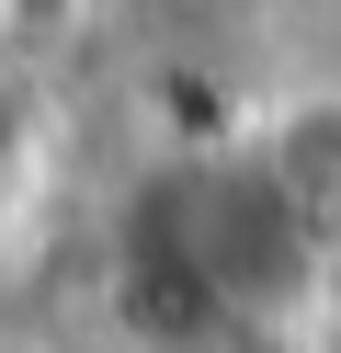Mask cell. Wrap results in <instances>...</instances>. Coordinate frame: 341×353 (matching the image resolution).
Returning <instances> with one entry per match:
<instances>
[{"label": "cell", "instance_id": "cell-1", "mask_svg": "<svg viewBox=\"0 0 341 353\" xmlns=\"http://www.w3.org/2000/svg\"><path fill=\"white\" fill-rule=\"evenodd\" d=\"M23 137V92H12V69H0V148Z\"/></svg>", "mask_w": 341, "mask_h": 353}, {"label": "cell", "instance_id": "cell-2", "mask_svg": "<svg viewBox=\"0 0 341 353\" xmlns=\"http://www.w3.org/2000/svg\"><path fill=\"white\" fill-rule=\"evenodd\" d=\"M205 12H296V0H205Z\"/></svg>", "mask_w": 341, "mask_h": 353}]
</instances>
